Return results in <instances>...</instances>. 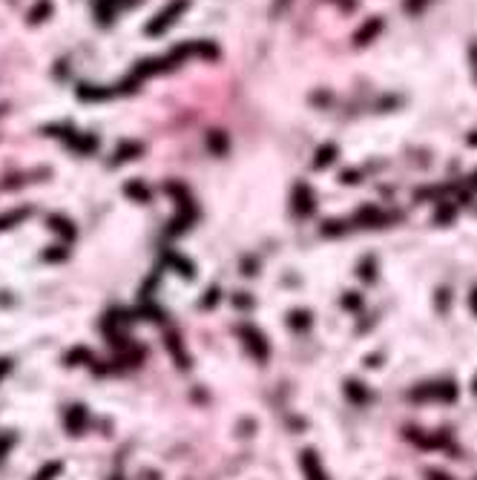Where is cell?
Returning <instances> with one entry per match:
<instances>
[{
	"instance_id": "1",
	"label": "cell",
	"mask_w": 477,
	"mask_h": 480,
	"mask_svg": "<svg viewBox=\"0 0 477 480\" xmlns=\"http://www.w3.org/2000/svg\"><path fill=\"white\" fill-rule=\"evenodd\" d=\"M187 6H190V0H170L167 9L158 12L155 18L147 23V29H144V32H147V35H162L164 29H170L173 23H176V18H179V14H181Z\"/></svg>"
},
{
	"instance_id": "2",
	"label": "cell",
	"mask_w": 477,
	"mask_h": 480,
	"mask_svg": "<svg viewBox=\"0 0 477 480\" xmlns=\"http://www.w3.org/2000/svg\"><path fill=\"white\" fill-rule=\"evenodd\" d=\"M299 469H302V474H305L308 480H328L325 469L320 466V457H316L311 449H305L299 455Z\"/></svg>"
},
{
	"instance_id": "3",
	"label": "cell",
	"mask_w": 477,
	"mask_h": 480,
	"mask_svg": "<svg viewBox=\"0 0 477 480\" xmlns=\"http://www.w3.org/2000/svg\"><path fill=\"white\" fill-rule=\"evenodd\" d=\"M411 397H417V400H446V403H452V400L457 397V389H454V382H443V386H425V389L414 391Z\"/></svg>"
},
{
	"instance_id": "4",
	"label": "cell",
	"mask_w": 477,
	"mask_h": 480,
	"mask_svg": "<svg viewBox=\"0 0 477 480\" xmlns=\"http://www.w3.org/2000/svg\"><path fill=\"white\" fill-rule=\"evenodd\" d=\"M293 210L302 213V216H308L313 210V196H311V187L308 184H299L296 187V193H293Z\"/></svg>"
},
{
	"instance_id": "5",
	"label": "cell",
	"mask_w": 477,
	"mask_h": 480,
	"mask_svg": "<svg viewBox=\"0 0 477 480\" xmlns=\"http://www.w3.org/2000/svg\"><path fill=\"white\" fill-rule=\"evenodd\" d=\"M379 29H383V18H371L368 23H365L357 35H354V43L357 46H365V43H371L377 35H379Z\"/></svg>"
},
{
	"instance_id": "6",
	"label": "cell",
	"mask_w": 477,
	"mask_h": 480,
	"mask_svg": "<svg viewBox=\"0 0 477 480\" xmlns=\"http://www.w3.org/2000/svg\"><path fill=\"white\" fill-rule=\"evenodd\" d=\"M238 334H242V337L247 340V348L253 351V354H256L259 360H267V345H265V337H262V334L250 331V328H242Z\"/></svg>"
},
{
	"instance_id": "7",
	"label": "cell",
	"mask_w": 477,
	"mask_h": 480,
	"mask_svg": "<svg viewBox=\"0 0 477 480\" xmlns=\"http://www.w3.org/2000/svg\"><path fill=\"white\" fill-rule=\"evenodd\" d=\"M135 155H141V144H133V141H124L121 147L115 150V164H121V162H133Z\"/></svg>"
},
{
	"instance_id": "8",
	"label": "cell",
	"mask_w": 477,
	"mask_h": 480,
	"mask_svg": "<svg viewBox=\"0 0 477 480\" xmlns=\"http://www.w3.org/2000/svg\"><path fill=\"white\" fill-rule=\"evenodd\" d=\"M333 158H337V147L333 144H325V147H320L316 150V162H313V167H328Z\"/></svg>"
},
{
	"instance_id": "9",
	"label": "cell",
	"mask_w": 477,
	"mask_h": 480,
	"mask_svg": "<svg viewBox=\"0 0 477 480\" xmlns=\"http://www.w3.org/2000/svg\"><path fill=\"white\" fill-rule=\"evenodd\" d=\"M67 423H69V428H72L75 435H78V431L84 428V423H87V411H84L81 406H75V408H69V417H67Z\"/></svg>"
},
{
	"instance_id": "10",
	"label": "cell",
	"mask_w": 477,
	"mask_h": 480,
	"mask_svg": "<svg viewBox=\"0 0 477 480\" xmlns=\"http://www.w3.org/2000/svg\"><path fill=\"white\" fill-rule=\"evenodd\" d=\"M46 14H52V3H49V0H41V3L29 12V21H32V23H41Z\"/></svg>"
},
{
	"instance_id": "11",
	"label": "cell",
	"mask_w": 477,
	"mask_h": 480,
	"mask_svg": "<svg viewBox=\"0 0 477 480\" xmlns=\"http://www.w3.org/2000/svg\"><path fill=\"white\" fill-rule=\"evenodd\" d=\"M208 147H213V150L221 155V153H225V147H228V135H225V133H210Z\"/></svg>"
},
{
	"instance_id": "12",
	"label": "cell",
	"mask_w": 477,
	"mask_h": 480,
	"mask_svg": "<svg viewBox=\"0 0 477 480\" xmlns=\"http://www.w3.org/2000/svg\"><path fill=\"white\" fill-rule=\"evenodd\" d=\"M126 193H130V196H135V199H141V201H147V199H150V193H147V187H144V184H138V182H133V184H126Z\"/></svg>"
},
{
	"instance_id": "13",
	"label": "cell",
	"mask_w": 477,
	"mask_h": 480,
	"mask_svg": "<svg viewBox=\"0 0 477 480\" xmlns=\"http://www.w3.org/2000/svg\"><path fill=\"white\" fill-rule=\"evenodd\" d=\"M58 472H60V463L55 460V463H52V466H43V469L38 472V477H35V480H52V477H55Z\"/></svg>"
},
{
	"instance_id": "14",
	"label": "cell",
	"mask_w": 477,
	"mask_h": 480,
	"mask_svg": "<svg viewBox=\"0 0 477 480\" xmlns=\"http://www.w3.org/2000/svg\"><path fill=\"white\" fill-rule=\"evenodd\" d=\"M345 389H348V394H351L354 400H365V391H359L362 386H357V382H348V386H345Z\"/></svg>"
},
{
	"instance_id": "15",
	"label": "cell",
	"mask_w": 477,
	"mask_h": 480,
	"mask_svg": "<svg viewBox=\"0 0 477 480\" xmlns=\"http://www.w3.org/2000/svg\"><path fill=\"white\" fill-rule=\"evenodd\" d=\"M425 3H428V0H406V9L408 12H420Z\"/></svg>"
},
{
	"instance_id": "16",
	"label": "cell",
	"mask_w": 477,
	"mask_h": 480,
	"mask_svg": "<svg viewBox=\"0 0 477 480\" xmlns=\"http://www.w3.org/2000/svg\"><path fill=\"white\" fill-rule=\"evenodd\" d=\"M472 67H474V78H477V43H472Z\"/></svg>"
},
{
	"instance_id": "17",
	"label": "cell",
	"mask_w": 477,
	"mask_h": 480,
	"mask_svg": "<svg viewBox=\"0 0 477 480\" xmlns=\"http://www.w3.org/2000/svg\"><path fill=\"white\" fill-rule=\"evenodd\" d=\"M428 477H432V480H452L449 474H443V472H428Z\"/></svg>"
},
{
	"instance_id": "18",
	"label": "cell",
	"mask_w": 477,
	"mask_h": 480,
	"mask_svg": "<svg viewBox=\"0 0 477 480\" xmlns=\"http://www.w3.org/2000/svg\"><path fill=\"white\" fill-rule=\"evenodd\" d=\"M9 371V360H0V377H3Z\"/></svg>"
},
{
	"instance_id": "19",
	"label": "cell",
	"mask_w": 477,
	"mask_h": 480,
	"mask_svg": "<svg viewBox=\"0 0 477 480\" xmlns=\"http://www.w3.org/2000/svg\"><path fill=\"white\" fill-rule=\"evenodd\" d=\"M472 311H474V314H477V291H474V294H472Z\"/></svg>"
},
{
	"instance_id": "20",
	"label": "cell",
	"mask_w": 477,
	"mask_h": 480,
	"mask_svg": "<svg viewBox=\"0 0 477 480\" xmlns=\"http://www.w3.org/2000/svg\"><path fill=\"white\" fill-rule=\"evenodd\" d=\"M469 144H474V147H477V133H474V135L469 138Z\"/></svg>"
},
{
	"instance_id": "21",
	"label": "cell",
	"mask_w": 477,
	"mask_h": 480,
	"mask_svg": "<svg viewBox=\"0 0 477 480\" xmlns=\"http://www.w3.org/2000/svg\"><path fill=\"white\" fill-rule=\"evenodd\" d=\"M279 3H282V6H285V3H288V0H279Z\"/></svg>"
},
{
	"instance_id": "22",
	"label": "cell",
	"mask_w": 477,
	"mask_h": 480,
	"mask_svg": "<svg viewBox=\"0 0 477 480\" xmlns=\"http://www.w3.org/2000/svg\"><path fill=\"white\" fill-rule=\"evenodd\" d=\"M474 391H477V382H474Z\"/></svg>"
}]
</instances>
